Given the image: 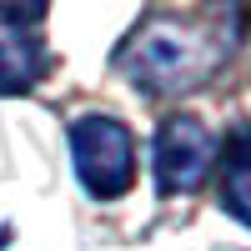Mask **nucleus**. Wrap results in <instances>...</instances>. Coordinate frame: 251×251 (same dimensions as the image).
<instances>
[{
	"label": "nucleus",
	"instance_id": "1",
	"mask_svg": "<svg viewBox=\"0 0 251 251\" xmlns=\"http://www.w3.org/2000/svg\"><path fill=\"white\" fill-rule=\"evenodd\" d=\"M226 60V35L216 20L191 15H146L121 46V71L146 96H186L201 91Z\"/></svg>",
	"mask_w": 251,
	"mask_h": 251
},
{
	"label": "nucleus",
	"instance_id": "2",
	"mask_svg": "<svg viewBox=\"0 0 251 251\" xmlns=\"http://www.w3.org/2000/svg\"><path fill=\"white\" fill-rule=\"evenodd\" d=\"M71 166L91 201H121L136 186V136L116 116H75L71 121Z\"/></svg>",
	"mask_w": 251,
	"mask_h": 251
},
{
	"label": "nucleus",
	"instance_id": "3",
	"mask_svg": "<svg viewBox=\"0 0 251 251\" xmlns=\"http://www.w3.org/2000/svg\"><path fill=\"white\" fill-rule=\"evenodd\" d=\"M151 166H156L161 196H191V191L206 186V176L216 171V136L206 131L196 116H171V121H161V131H156Z\"/></svg>",
	"mask_w": 251,
	"mask_h": 251
},
{
	"label": "nucleus",
	"instance_id": "4",
	"mask_svg": "<svg viewBox=\"0 0 251 251\" xmlns=\"http://www.w3.org/2000/svg\"><path fill=\"white\" fill-rule=\"evenodd\" d=\"M40 75H46V46L35 25L0 10V96H25Z\"/></svg>",
	"mask_w": 251,
	"mask_h": 251
},
{
	"label": "nucleus",
	"instance_id": "5",
	"mask_svg": "<svg viewBox=\"0 0 251 251\" xmlns=\"http://www.w3.org/2000/svg\"><path fill=\"white\" fill-rule=\"evenodd\" d=\"M221 161V201L241 226H251V126H236L231 136L216 146Z\"/></svg>",
	"mask_w": 251,
	"mask_h": 251
},
{
	"label": "nucleus",
	"instance_id": "6",
	"mask_svg": "<svg viewBox=\"0 0 251 251\" xmlns=\"http://www.w3.org/2000/svg\"><path fill=\"white\" fill-rule=\"evenodd\" d=\"M46 5H50V0H5L0 10H10L15 20H25V25H35V20L46 15Z\"/></svg>",
	"mask_w": 251,
	"mask_h": 251
}]
</instances>
